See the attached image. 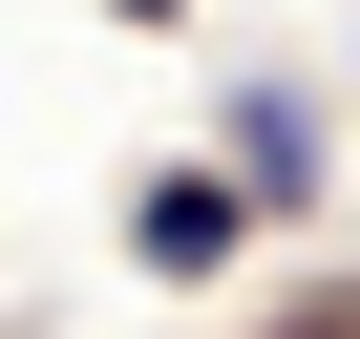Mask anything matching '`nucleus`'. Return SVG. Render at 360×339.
Masks as SVG:
<instances>
[{
    "mask_svg": "<svg viewBox=\"0 0 360 339\" xmlns=\"http://www.w3.org/2000/svg\"><path fill=\"white\" fill-rule=\"evenodd\" d=\"M233 234H255L233 170H148V212H127V255H148V276H233Z\"/></svg>",
    "mask_w": 360,
    "mask_h": 339,
    "instance_id": "nucleus-1",
    "label": "nucleus"
},
{
    "mask_svg": "<svg viewBox=\"0 0 360 339\" xmlns=\"http://www.w3.org/2000/svg\"><path fill=\"white\" fill-rule=\"evenodd\" d=\"M127 22H169V0H127Z\"/></svg>",
    "mask_w": 360,
    "mask_h": 339,
    "instance_id": "nucleus-2",
    "label": "nucleus"
}]
</instances>
